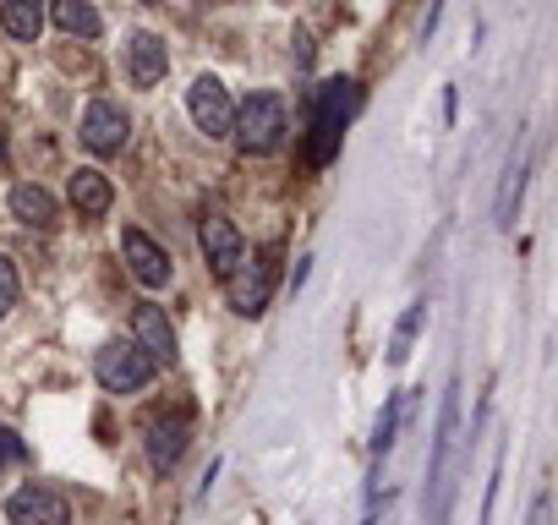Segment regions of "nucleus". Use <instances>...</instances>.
<instances>
[{
	"mask_svg": "<svg viewBox=\"0 0 558 525\" xmlns=\"http://www.w3.org/2000/svg\"><path fill=\"white\" fill-rule=\"evenodd\" d=\"M17 460H28V443L12 427H0V476H7V465H17Z\"/></svg>",
	"mask_w": 558,
	"mask_h": 525,
	"instance_id": "obj_22",
	"label": "nucleus"
},
{
	"mask_svg": "<svg viewBox=\"0 0 558 525\" xmlns=\"http://www.w3.org/2000/svg\"><path fill=\"white\" fill-rule=\"evenodd\" d=\"M66 197H72V208H77V219H105L110 208H116V186H110V175L105 170H94V164H77L72 170V181H66Z\"/></svg>",
	"mask_w": 558,
	"mask_h": 525,
	"instance_id": "obj_13",
	"label": "nucleus"
},
{
	"mask_svg": "<svg viewBox=\"0 0 558 525\" xmlns=\"http://www.w3.org/2000/svg\"><path fill=\"white\" fill-rule=\"evenodd\" d=\"M7 525H72V503L56 487L28 481L7 498Z\"/></svg>",
	"mask_w": 558,
	"mask_h": 525,
	"instance_id": "obj_10",
	"label": "nucleus"
},
{
	"mask_svg": "<svg viewBox=\"0 0 558 525\" xmlns=\"http://www.w3.org/2000/svg\"><path fill=\"white\" fill-rule=\"evenodd\" d=\"M45 17H50L61 34H72V39H99V34H105V17L94 12V0H50Z\"/></svg>",
	"mask_w": 558,
	"mask_h": 525,
	"instance_id": "obj_17",
	"label": "nucleus"
},
{
	"mask_svg": "<svg viewBox=\"0 0 558 525\" xmlns=\"http://www.w3.org/2000/svg\"><path fill=\"white\" fill-rule=\"evenodd\" d=\"M165 72H170L165 39L159 34H132V45H126V77H132V88H154V83H165Z\"/></svg>",
	"mask_w": 558,
	"mask_h": 525,
	"instance_id": "obj_14",
	"label": "nucleus"
},
{
	"mask_svg": "<svg viewBox=\"0 0 558 525\" xmlns=\"http://www.w3.org/2000/svg\"><path fill=\"white\" fill-rule=\"evenodd\" d=\"M0 159H7V132H0Z\"/></svg>",
	"mask_w": 558,
	"mask_h": 525,
	"instance_id": "obj_23",
	"label": "nucleus"
},
{
	"mask_svg": "<svg viewBox=\"0 0 558 525\" xmlns=\"http://www.w3.org/2000/svg\"><path fill=\"white\" fill-rule=\"evenodd\" d=\"M186 110H192V126L208 137V143H225L230 137V126H235V99H230V88L219 83V77H192V88H186Z\"/></svg>",
	"mask_w": 558,
	"mask_h": 525,
	"instance_id": "obj_6",
	"label": "nucleus"
},
{
	"mask_svg": "<svg viewBox=\"0 0 558 525\" xmlns=\"http://www.w3.org/2000/svg\"><path fill=\"white\" fill-rule=\"evenodd\" d=\"M121 257H126V269H132V280H137L143 291H165V285L175 280V257H170L148 230H137V224L121 230Z\"/></svg>",
	"mask_w": 558,
	"mask_h": 525,
	"instance_id": "obj_8",
	"label": "nucleus"
},
{
	"mask_svg": "<svg viewBox=\"0 0 558 525\" xmlns=\"http://www.w3.org/2000/svg\"><path fill=\"white\" fill-rule=\"evenodd\" d=\"M351 115H356V83L351 77H329L313 94V115H307V170H324V164L340 159Z\"/></svg>",
	"mask_w": 558,
	"mask_h": 525,
	"instance_id": "obj_1",
	"label": "nucleus"
},
{
	"mask_svg": "<svg viewBox=\"0 0 558 525\" xmlns=\"http://www.w3.org/2000/svg\"><path fill=\"white\" fill-rule=\"evenodd\" d=\"M45 0H7V7H0V28H7L17 45H34L39 34H45Z\"/></svg>",
	"mask_w": 558,
	"mask_h": 525,
	"instance_id": "obj_18",
	"label": "nucleus"
},
{
	"mask_svg": "<svg viewBox=\"0 0 558 525\" xmlns=\"http://www.w3.org/2000/svg\"><path fill=\"white\" fill-rule=\"evenodd\" d=\"M23 302V280H17V262L0 252V318H7L12 307Z\"/></svg>",
	"mask_w": 558,
	"mask_h": 525,
	"instance_id": "obj_21",
	"label": "nucleus"
},
{
	"mask_svg": "<svg viewBox=\"0 0 558 525\" xmlns=\"http://www.w3.org/2000/svg\"><path fill=\"white\" fill-rule=\"evenodd\" d=\"M520 186H525V148H509V159H504V181H498V203H493V219H498V230H509V224H514Z\"/></svg>",
	"mask_w": 558,
	"mask_h": 525,
	"instance_id": "obj_19",
	"label": "nucleus"
},
{
	"mask_svg": "<svg viewBox=\"0 0 558 525\" xmlns=\"http://www.w3.org/2000/svg\"><path fill=\"white\" fill-rule=\"evenodd\" d=\"M279 285V246H257L235 262V274L225 280V302L235 318H263Z\"/></svg>",
	"mask_w": 558,
	"mask_h": 525,
	"instance_id": "obj_3",
	"label": "nucleus"
},
{
	"mask_svg": "<svg viewBox=\"0 0 558 525\" xmlns=\"http://www.w3.org/2000/svg\"><path fill=\"white\" fill-rule=\"evenodd\" d=\"M12 219L23 230H56L61 224V203L39 181H23V186H12Z\"/></svg>",
	"mask_w": 558,
	"mask_h": 525,
	"instance_id": "obj_15",
	"label": "nucleus"
},
{
	"mask_svg": "<svg viewBox=\"0 0 558 525\" xmlns=\"http://www.w3.org/2000/svg\"><path fill=\"white\" fill-rule=\"evenodd\" d=\"M132 334H137V351L154 362V367H175V329H170V318H165V307H154V302H137L132 307Z\"/></svg>",
	"mask_w": 558,
	"mask_h": 525,
	"instance_id": "obj_11",
	"label": "nucleus"
},
{
	"mask_svg": "<svg viewBox=\"0 0 558 525\" xmlns=\"http://www.w3.org/2000/svg\"><path fill=\"white\" fill-rule=\"evenodd\" d=\"M154 373H159V367L137 351V340H110V345L94 356V378H99L105 394H137V389L154 383Z\"/></svg>",
	"mask_w": 558,
	"mask_h": 525,
	"instance_id": "obj_5",
	"label": "nucleus"
},
{
	"mask_svg": "<svg viewBox=\"0 0 558 525\" xmlns=\"http://www.w3.org/2000/svg\"><path fill=\"white\" fill-rule=\"evenodd\" d=\"M197 246H203V262H208V274H214L219 285L235 274V262L246 257V235H241L219 208H208V213L197 219Z\"/></svg>",
	"mask_w": 558,
	"mask_h": 525,
	"instance_id": "obj_7",
	"label": "nucleus"
},
{
	"mask_svg": "<svg viewBox=\"0 0 558 525\" xmlns=\"http://www.w3.org/2000/svg\"><path fill=\"white\" fill-rule=\"evenodd\" d=\"M411 400H416V389H400V394L384 400V411H378V422H373V471H378L384 454L395 449V438H400V427H405V416H411Z\"/></svg>",
	"mask_w": 558,
	"mask_h": 525,
	"instance_id": "obj_16",
	"label": "nucleus"
},
{
	"mask_svg": "<svg viewBox=\"0 0 558 525\" xmlns=\"http://www.w3.org/2000/svg\"><path fill=\"white\" fill-rule=\"evenodd\" d=\"M286 132H291V110H286V99H279V94H252L246 105H235L230 137H235V148L246 159L279 154V148H286Z\"/></svg>",
	"mask_w": 558,
	"mask_h": 525,
	"instance_id": "obj_2",
	"label": "nucleus"
},
{
	"mask_svg": "<svg viewBox=\"0 0 558 525\" xmlns=\"http://www.w3.org/2000/svg\"><path fill=\"white\" fill-rule=\"evenodd\" d=\"M77 137H83V148H88V154L110 159V154H121V148H126V137H132V115H126L116 99H94V105L83 110Z\"/></svg>",
	"mask_w": 558,
	"mask_h": 525,
	"instance_id": "obj_9",
	"label": "nucleus"
},
{
	"mask_svg": "<svg viewBox=\"0 0 558 525\" xmlns=\"http://www.w3.org/2000/svg\"><path fill=\"white\" fill-rule=\"evenodd\" d=\"M422 323H427V296H416V302L400 313V323H395V334H389V367H405V362H411V351H416V340H422Z\"/></svg>",
	"mask_w": 558,
	"mask_h": 525,
	"instance_id": "obj_20",
	"label": "nucleus"
},
{
	"mask_svg": "<svg viewBox=\"0 0 558 525\" xmlns=\"http://www.w3.org/2000/svg\"><path fill=\"white\" fill-rule=\"evenodd\" d=\"M454 432H460V383L444 389L438 438H433V460H427V520L433 525H444V514H449V454H454Z\"/></svg>",
	"mask_w": 558,
	"mask_h": 525,
	"instance_id": "obj_4",
	"label": "nucleus"
},
{
	"mask_svg": "<svg viewBox=\"0 0 558 525\" xmlns=\"http://www.w3.org/2000/svg\"><path fill=\"white\" fill-rule=\"evenodd\" d=\"M186 443H192V422H186V416H154V422L143 427V449H148V465H154L159 476L181 465Z\"/></svg>",
	"mask_w": 558,
	"mask_h": 525,
	"instance_id": "obj_12",
	"label": "nucleus"
}]
</instances>
